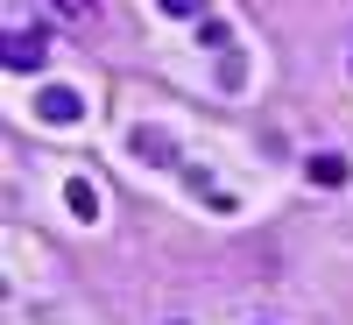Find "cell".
Here are the masks:
<instances>
[{
	"label": "cell",
	"instance_id": "6da1fadb",
	"mask_svg": "<svg viewBox=\"0 0 353 325\" xmlns=\"http://www.w3.org/2000/svg\"><path fill=\"white\" fill-rule=\"evenodd\" d=\"M311 177H318V184H346V163L339 156H311Z\"/></svg>",
	"mask_w": 353,
	"mask_h": 325
},
{
	"label": "cell",
	"instance_id": "7a4b0ae2",
	"mask_svg": "<svg viewBox=\"0 0 353 325\" xmlns=\"http://www.w3.org/2000/svg\"><path fill=\"white\" fill-rule=\"evenodd\" d=\"M134 149H141V156H163V163H170V141H163L156 128H141V135H134Z\"/></svg>",
	"mask_w": 353,
	"mask_h": 325
},
{
	"label": "cell",
	"instance_id": "3957f363",
	"mask_svg": "<svg viewBox=\"0 0 353 325\" xmlns=\"http://www.w3.org/2000/svg\"><path fill=\"white\" fill-rule=\"evenodd\" d=\"M163 8H170V14H198V0H163Z\"/></svg>",
	"mask_w": 353,
	"mask_h": 325
}]
</instances>
